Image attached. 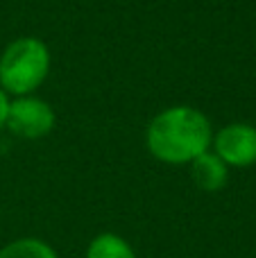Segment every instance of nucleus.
<instances>
[{
    "label": "nucleus",
    "mask_w": 256,
    "mask_h": 258,
    "mask_svg": "<svg viewBox=\"0 0 256 258\" xmlns=\"http://www.w3.org/2000/svg\"><path fill=\"white\" fill-rule=\"evenodd\" d=\"M86 258H136L134 249L118 233H100L91 240Z\"/></svg>",
    "instance_id": "obj_6"
},
{
    "label": "nucleus",
    "mask_w": 256,
    "mask_h": 258,
    "mask_svg": "<svg viewBox=\"0 0 256 258\" xmlns=\"http://www.w3.org/2000/svg\"><path fill=\"white\" fill-rule=\"evenodd\" d=\"M213 127L209 118L195 107H170L157 113L145 132V143L154 159L170 165L190 163L209 152Z\"/></svg>",
    "instance_id": "obj_1"
},
{
    "label": "nucleus",
    "mask_w": 256,
    "mask_h": 258,
    "mask_svg": "<svg viewBox=\"0 0 256 258\" xmlns=\"http://www.w3.org/2000/svg\"><path fill=\"white\" fill-rule=\"evenodd\" d=\"M213 150L229 168H249L256 163V127L247 122L225 125L213 136Z\"/></svg>",
    "instance_id": "obj_4"
},
{
    "label": "nucleus",
    "mask_w": 256,
    "mask_h": 258,
    "mask_svg": "<svg viewBox=\"0 0 256 258\" xmlns=\"http://www.w3.org/2000/svg\"><path fill=\"white\" fill-rule=\"evenodd\" d=\"M0 258H59L48 242L39 238H18L0 249Z\"/></svg>",
    "instance_id": "obj_7"
},
{
    "label": "nucleus",
    "mask_w": 256,
    "mask_h": 258,
    "mask_svg": "<svg viewBox=\"0 0 256 258\" xmlns=\"http://www.w3.org/2000/svg\"><path fill=\"white\" fill-rule=\"evenodd\" d=\"M54 122H57V116L45 100L32 98V95L9 100L5 127H9V132L16 136L30 138V141L43 138L52 132Z\"/></svg>",
    "instance_id": "obj_3"
},
{
    "label": "nucleus",
    "mask_w": 256,
    "mask_h": 258,
    "mask_svg": "<svg viewBox=\"0 0 256 258\" xmlns=\"http://www.w3.org/2000/svg\"><path fill=\"white\" fill-rule=\"evenodd\" d=\"M190 177L198 183V188L207 192H216L225 188L227 179H229V165L216 152H204L198 159L190 161Z\"/></svg>",
    "instance_id": "obj_5"
},
{
    "label": "nucleus",
    "mask_w": 256,
    "mask_h": 258,
    "mask_svg": "<svg viewBox=\"0 0 256 258\" xmlns=\"http://www.w3.org/2000/svg\"><path fill=\"white\" fill-rule=\"evenodd\" d=\"M7 107H9V98H7V93L0 89V129L7 122Z\"/></svg>",
    "instance_id": "obj_8"
},
{
    "label": "nucleus",
    "mask_w": 256,
    "mask_h": 258,
    "mask_svg": "<svg viewBox=\"0 0 256 258\" xmlns=\"http://www.w3.org/2000/svg\"><path fill=\"white\" fill-rule=\"evenodd\" d=\"M50 73V50L36 36L16 39L0 54V89L9 95H30Z\"/></svg>",
    "instance_id": "obj_2"
}]
</instances>
